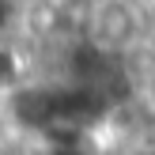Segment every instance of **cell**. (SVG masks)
Returning <instances> with one entry per match:
<instances>
[{
    "label": "cell",
    "instance_id": "4",
    "mask_svg": "<svg viewBox=\"0 0 155 155\" xmlns=\"http://www.w3.org/2000/svg\"><path fill=\"white\" fill-rule=\"evenodd\" d=\"M8 23H12V0H0V34L8 30Z\"/></svg>",
    "mask_w": 155,
    "mask_h": 155
},
{
    "label": "cell",
    "instance_id": "3",
    "mask_svg": "<svg viewBox=\"0 0 155 155\" xmlns=\"http://www.w3.org/2000/svg\"><path fill=\"white\" fill-rule=\"evenodd\" d=\"M19 72H23L19 53H15L12 45H4V42H0V91L15 87V83H19Z\"/></svg>",
    "mask_w": 155,
    "mask_h": 155
},
{
    "label": "cell",
    "instance_id": "2",
    "mask_svg": "<svg viewBox=\"0 0 155 155\" xmlns=\"http://www.w3.org/2000/svg\"><path fill=\"white\" fill-rule=\"evenodd\" d=\"M8 117L27 133H45L49 125H57V98L45 87H19L12 95Z\"/></svg>",
    "mask_w": 155,
    "mask_h": 155
},
{
    "label": "cell",
    "instance_id": "5",
    "mask_svg": "<svg viewBox=\"0 0 155 155\" xmlns=\"http://www.w3.org/2000/svg\"><path fill=\"white\" fill-rule=\"evenodd\" d=\"M151 4H155V0H151Z\"/></svg>",
    "mask_w": 155,
    "mask_h": 155
},
{
    "label": "cell",
    "instance_id": "1",
    "mask_svg": "<svg viewBox=\"0 0 155 155\" xmlns=\"http://www.w3.org/2000/svg\"><path fill=\"white\" fill-rule=\"evenodd\" d=\"M91 30H95V38L91 42L98 45V49L114 53L121 49V45H129L136 38V30H140V19H136V12L129 4H102L95 15H91Z\"/></svg>",
    "mask_w": 155,
    "mask_h": 155
}]
</instances>
